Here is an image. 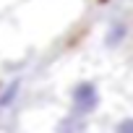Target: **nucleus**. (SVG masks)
<instances>
[{"mask_svg": "<svg viewBox=\"0 0 133 133\" xmlns=\"http://www.w3.org/2000/svg\"><path fill=\"white\" fill-rule=\"evenodd\" d=\"M115 133H133V117H123L115 125Z\"/></svg>", "mask_w": 133, "mask_h": 133, "instance_id": "5", "label": "nucleus"}, {"mask_svg": "<svg viewBox=\"0 0 133 133\" xmlns=\"http://www.w3.org/2000/svg\"><path fill=\"white\" fill-rule=\"evenodd\" d=\"M125 39H128V24H125L123 18H112L110 26H107V31H104L102 44H104L107 50H117V47L125 44Z\"/></svg>", "mask_w": 133, "mask_h": 133, "instance_id": "2", "label": "nucleus"}, {"mask_svg": "<svg viewBox=\"0 0 133 133\" xmlns=\"http://www.w3.org/2000/svg\"><path fill=\"white\" fill-rule=\"evenodd\" d=\"M18 91H21V78H13V81H5L0 86V112L8 110L16 99H18Z\"/></svg>", "mask_w": 133, "mask_h": 133, "instance_id": "4", "label": "nucleus"}, {"mask_svg": "<svg viewBox=\"0 0 133 133\" xmlns=\"http://www.w3.org/2000/svg\"><path fill=\"white\" fill-rule=\"evenodd\" d=\"M86 130H89L86 115H76V112L63 115V117L55 123V133H86Z\"/></svg>", "mask_w": 133, "mask_h": 133, "instance_id": "3", "label": "nucleus"}, {"mask_svg": "<svg viewBox=\"0 0 133 133\" xmlns=\"http://www.w3.org/2000/svg\"><path fill=\"white\" fill-rule=\"evenodd\" d=\"M71 112H76V115H91V112H97V107H99V102H102V97H99V86L94 84V81H76L73 86H71Z\"/></svg>", "mask_w": 133, "mask_h": 133, "instance_id": "1", "label": "nucleus"}]
</instances>
